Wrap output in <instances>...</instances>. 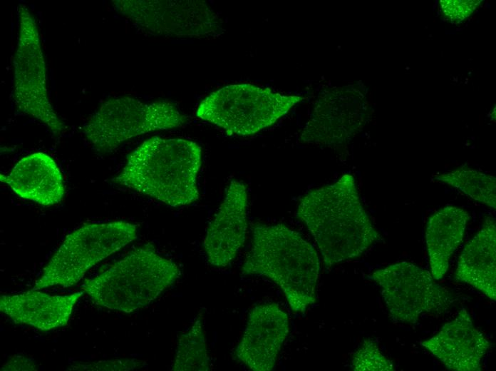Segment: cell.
<instances>
[{"instance_id": "obj_1", "label": "cell", "mask_w": 496, "mask_h": 371, "mask_svg": "<svg viewBox=\"0 0 496 371\" xmlns=\"http://www.w3.org/2000/svg\"><path fill=\"white\" fill-rule=\"evenodd\" d=\"M296 216L312 235L327 268L359 257L381 238L351 174L304 195Z\"/></svg>"}, {"instance_id": "obj_2", "label": "cell", "mask_w": 496, "mask_h": 371, "mask_svg": "<svg viewBox=\"0 0 496 371\" xmlns=\"http://www.w3.org/2000/svg\"><path fill=\"white\" fill-rule=\"evenodd\" d=\"M319 272L318 254L300 233L283 223L252 227L241 273L273 281L294 312L303 314L315 303Z\"/></svg>"}, {"instance_id": "obj_3", "label": "cell", "mask_w": 496, "mask_h": 371, "mask_svg": "<svg viewBox=\"0 0 496 371\" xmlns=\"http://www.w3.org/2000/svg\"><path fill=\"white\" fill-rule=\"evenodd\" d=\"M202 149L195 141L154 136L128 157L116 184L148 195L172 207L199 198L197 176Z\"/></svg>"}, {"instance_id": "obj_4", "label": "cell", "mask_w": 496, "mask_h": 371, "mask_svg": "<svg viewBox=\"0 0 496 371\" xmlns=\"http://www.w3.org/2000/svg\"><path fill=\"white\" fill-rule=\"evenodd\" d=\"M180 273L175 262L145 245L86 280L83 288L95 304L130 313L149 305L177 280Z\"/></svg>"}, {"instance_id": "obj_5", "label": "cell", "mask_w": 496, "mask_h": 371, "mask_svg": "<svg viewBox=\"0 0 496 371\" xmlns=\"http://www.w3.org/2000/svg\"><path fill=\"white\" fill-rule=\"evenodd\" d=\"M136 238V225L123 220L83 225L66 237L36 280L33 289L72 286L89 269Z\"/></svg>"}, {"instance_id": "obj_6", "label": "cell", "mask_w": 496, "mask_h": 371, "mask_svg": "<svg viewBox=\"0 0 496 371\" xmlns=\"http://www.w3.org/2000/svg\"><path fill=\"white\" fill-rule=\"evenodd\" d=\"M186 122L187 117L169 101L145 103L122 96L104 101L81 131L93 149L107 153L137 136L180 127Z\"/></svg>"}, {"instance_id": "obj_7", "label": "cell", "mask_w": 496, "mask_h": 371, "mask_svg": "<svg viewBox=\"0 0 496 371\" xmlns=\"http://www.w3.org/2000/svg\"><path fill=\"white\" fill-rule=\"evenodd\" d=\"M301 99L250 83L228 85L204 98L196 115L229 136H249L273 125Z\"/></svg>"}, {"instance_id": "obj_8", "label": "cell", "mask_w": 496, "mask_h": 371, "mask_svg": "<svg viewBox=\"0 0 496 371\" xmlns=\"http://www.w3.org/2000/svg\"><path fill=\"white\" fill-rule=\"evenodd\" d=\"M18 17L19 35L13 60L15 104L53 134H61L67 126L48 97L46 63L36 20L24 4L19 5Z\"/></svg>"}, {"instance_id": "obj_9", "label": "cell", "mask_w": 496, "mask_h": 371, "mask_svg": "<svg viewBox=\"0 0 496 371\" xmlns=\"http://www.w3.org/2000/svg\"><path fill=\"white\" fill-rule=\"evenodd\" d=\"M368 278L379 286L393 322L415 324L425 314L445 312L453 302L450 291L430 273L411 263L392 264Z\"/></svg>"}, {"instance_id": "obj_10", "label": "cell", "mask_w": 496, "mask_h": 371, "mask_svg": "<svg viewBox=\"0 0 496 371\" xmlns=\"http://www.w3.org/2000/svg\"><path fill=\"white\" fill-rule=\"evenodd\" d=\"M114 9L153 35L215 38L222 33L218 16L203 1H113Z\"/></svg>"}, {"instance_id": "obj_11", "label": "cell", "mask_w": 496, "mask_h": 371, "mask_svg": "<svg viewBox=\"0 0 496 371\" xmlns=\"http://www.w3.org/2000/svg\"><path fill=\"white\" fill-rule=\"evenodd\" d=\"M289 331L288 315L278 304L256 305L249 312L235 357L249 370L271 371Z\"/></svg>"}, {"instance_id": "obj_12", "label": "cell", "mask_w": 496, "mask_h": 371, "mask_svg": "<svg viewBox=\"0 0 496 371\" xmlns=\"http://www.w3.org/2000/svg\"><path fill=\"white\" fill-rule=\"evenodd\" d=\"M247 190L232 180L207 230L203 241L208 262L222 268L230 264L243 245L247 230Z\"/></svg>"}, {"instance_id": "obj_13", "label": "cell", "mask_w": 496, "mask_h": 371, "mask_svg": "<svg viewBox=\"0 0 496 371\" xmlns=\"http://www.w3.org/2000/svg\"><path fill=\"white\" fill-rule=\"evenodd\" d=\"M366 114L361 94L324 95L316 105L300 139L326 146L343 143L363 127Z\"/></svg>"}, {"instance_id": "obj_14", "label": "cell", "mask_w": 496, "mask_h": 371, "mask_svg": "<svg viewBox=\"0 0 496 371\" xmlns=\"http://www.w3.org/2000/svg\"><path fill=\"white\" fill-rule=\"evenodd\" d=\"M420 345L447 368L455 371H480L490 347L485 335L473 324L466 308L446 322L432 337Z\"/></svg>"}, {"instance_id": "obj_15", "label": "cell", "mask_w": 496, "mask_h": 371, "mask_svg": "<svg viewBox=\"0 0 496 371\" xmlns=\"http://www.w3.org/2000/svg\"><path fill=\"white\" fill-rule=\"evenodd\" d=\"M0 181L20 198L43 206L60 203L66 191L58 166L42 152L22 158L8 174L0 175Z\"/></svg>"}, {"instance_id": "obj_16", "label": "cell", "mask_w": 496, "mask_h": 371, "mask_svg": "<svg viewBox=\"0 0 496 371\" xmlns=\"http://www.w3.org/2000/svg\"><path fill=\"white\" fill-rule=\"evenodd\" d=\"M83 291L66 295L31 290L0 297V310L15 323L48 331L66 325Z\"/></svg>"}, {"instance_id": "obj_17", "label": "cell", "mask_w": 496, "mask_h": 371, "mask_svg": "<svg viewBox=\"0 0 496 371\" xmlns=\"http://www.w3.org/2000/svg\"><path fill=\"white\" fill-rule=\"evenodd\" d=\"M457 281L480 290L496 300V227L488 217L477 234L463 250L455 273Z\"/></svg>"}, {"instance_id": "obj_18", "label": "cell", "mask_w": 496, "mask_h": 371, "mask_svg": "<svg viewBox=\"0 0 496 371\" xmlns=\"http://www.w3.org/2000/svg\"><path fill=\"white\" fill-rule=\"evenodd\" d=\"M470 218L461 208L446 206L428 219L425 242L430 273L435 280L446 274L450 258L463 240Z\"/></svg>"}, {"instance_id": "obj_19", "label": "cell", "mask_w": 496, "mask_h": 371, "mask_svg": "<svg viewBox=\"0 0 496 371\" xmlns=\"http://www.w3.org/2000/svg\"><path fill=\"white\" fill-rule=\"evenodd\" d=\"M172 370L209 371L211 369L203 318L198 315L177 340Z\"/></svg>"}, {"instance_id": "obj_20", "label": "cell", "mask_w": 496, "mask_h": 371, "mask_svg": "<svg viewBox=\"0 0 496 371\" xmlns=\"http://www.w3.org/2000/svg\"><path fill=\"white\" fill-rule=\"evenodd\" d=\"M434 180L454 187L470 198L496 208V179L491 175L462 166L434 176Z\"/></svg>"}, {"instance_id": "obj_21", "label": "cell", "mask_w": 496, "mask_h": 371, "mask_svg": "<svg viewBox=\"0 0 496 371\" xmlns=\"http://www.w3.org/2000/svg\"><path fill=\"white\" fill-rule=\"evenodd\" d=\"M351 367L355 371H393V362L381 351L376 341L365 339L353 353Z\"/></svg>"}, {"instance_id": "obj_22", "label": "cell", "mask_w": 496, "mask_h": 371, "mask_svg": "<svg viewBox=\"0 0 496 371\" xmlns=\"http://www.w3.org/2000/svg\"><path fill=\"white\" fill-rule=\"evenodd\" d=\"M479 0H440V9L445 17L453 23L463 21L480 5Z\"/></svg>"}, {"instance_id": "obj_23", "label": "cell", "mask_w": 496, "mask_h": 371, "mask_svg": "<svg viewBox=\"0 0 496 371\" xmlns=\"http://www.w3.org/2000/svg\"><path fill=\"white\" fill-rule=\"evenodd\" d=\"M143 362L135 359H120L78 364L68 370H132L143 366Z\"/></svg>"}, {"instance_id": "obj_24", "label": "cell", "mask_w": 496, "mask_h": 371, "mask_svg": "<svg viewBox=\"0 0 496 371\" xmlns=\"http://www.w3.org/2000/svg\"><path fill=\"white\" fill-rule=\"evenodd\" d=\"M36 365L31 358L22 356L11 357L3 367L4 370H36Z\"/></svg>"}]
</instances>
